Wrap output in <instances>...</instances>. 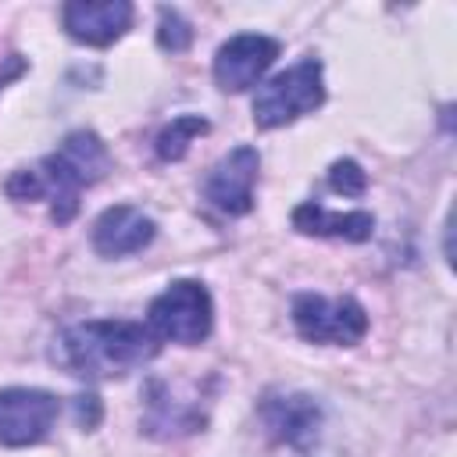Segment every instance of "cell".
<instances>
[{
  "mask_svg": "<svg viewBox=\"0 0 457 457\" xmlns=\"http://www.w3.org/2000/svg\"><path fill=\"white\" fill-rule=\"evenodd\" d=\"M275 57H278V39L261 32L232 36L214 54V82L225 93H243L275 64Z\"/></svg>",
  "mask_w": 457,
  "mask_h": 457,
  "instance_id": "10",
  "label": "cell"
},
{
  "mask_svg": "<svg viewBox=\"0 0 457 457\" xmlns=\"http://www.w3.org/2000/svg\"><path fill=\"white\" fill-rule=\"evenodd\" d=\"M36 171L43 182V196H50V221L68 225L79 214L82 189L96 186L111 171V154L93 129H75L57 143L54 154L36 164Z\"/></svg>",
  "mask_w": 457,
  "mask_h": 457,
  "instance_id": "2",
  "label": "cell"
},
{
  "mask_svg": "<svg viewBox=\"0 0 457 457\" xmlns=\"http://www.w3.org/2000/svg\"><path fill=\"white\" fill-rule=\"evenodd\" d=\"M328 186H332L336 193H343V196H364V189H368V171H364L357 161H350V157L332 161V168H328Z\"/></svg>",
  "mask_w": 457,
  "mask_h": 457,
  "instance_id": "16",
  "label": "cell"
},
{
  "mask_svg": "<svg viewBox=\"0 0 457 457\" xmlns=\"http://www.w3.org/2000/svg\"><path fill=\"white\" fill-rule=\"evenodd\" d=\"M25 68H29V64H25V57H21V54H11V57L0 64V89H4L11 79H18Z\"/></svg>",
  "mask_w": 457,
  "mask_h": 457,
  "instance_id": "18",
  "label": "cell"
},
{
  "mask_svg": "<svg viewBox=\"0 0 457 457\" xmlns=\"http://www.w3.org/2000/svg\"><path fill=\"white\" fill-rule=\"evenodd\" d=\"M157 43H161V50H171V54H182V50H189V43H193V29H189V21L175 11V7H161V29H157Z\"/></svg>",
  "mask_w": 457,
  "mask_h": 457,
  "instance_id": "15",
  "label": "cell"
},
{
  "mask_svg": "<svg viewBox=\"0 0 457 457\" xmlns=\"http://www.w3.org/2000/svg\"><path fill=\"white\" fill-rule=\"evenodd\" d=\"M207 425V407L200 396H182L164 378H146L139 432L150 439H182Z\"/></svg>",
  "mask_w": 457,
  "mask_h": 457,
  "instance_id": "7",
  "label": "cell"
},
{
  "mask_svg": "<svg viewBox=\"0 0 457 457\" xmlns=\"http://www.w3.org/2000/svg\"><path fill=\"white\" fill-rule=\"evenodd\" d=\"M157 350L161 339L150 332V325L125 318H93L68 325L54 339L50 357L57 361V368H64L75 378L104 382L143 368L146 361L157 357Z\"/></svg>",
  "mask_w": 457,
  "mask_h": 457,
  "instance_id": "1",
  "label": "cell"
},
{
  "mask_svg": "<svg viewBox=\"0 0 457 457\" xmlns=\"http://www.w3.org/2000/svg\"><path fill=\"white\" fill-rule=\"evenodd\" d=\"M257 414L268 428V436L289 450H311V443L321 432V403L307 393H268L257 403Z\"/></svg>",
  "mask_w": 457,
  "mask_h": 457,
  "instance_id": "8",
  "label": "cell"
},
{
  "mask_svg": "<svg viewBox=\"0 0 457 457\" xmlns=\"http://www.w3.org/2000/svg\"><path fill=\"white\" fill-rule=\"evenodd\" d=\"M157 236L154 218H146L132 204H114L93 221V250L100 257H125L150 246Z\"/></svg>",
  "mask_w": 457,
  "mask_h": 457,
  "instance_id": "12",
  "label": "cell"
},
{
  "mask_svg": "<svg viewBox=\"0 0 457 457\" xmlns=\"http://www.w3.org/2000/svg\"><path fill=\"white\" fill-rule=\"evenodd\" d=\"M293 325L307 343H332L353 346L368 332V311L353 296H321V293H296L293 296Z\"/></svg>",
  "mask_w": 457,
  "mask_h": 457,
  "instance_id": "5",
  "label": "cell"
},
{
  "mask_svg": "<svg viewBox=\"0 0 457 457\" xmlns=\"http://www.w3.org/2000/svg\"><path fill=\"white\" fill-rule=\"evenodd\" d=\"M261 171V154L253 146L228 150L204 179V200L221 214H246L253 207V186Z\"/></svg>",
  "mask_w": 457,
  "mask_h": 457,
  "instance_id": "9",
  "label": "cell"
},
{
  "mask_svg": "<svg viewBox=\"0 0 457 457\" xmlns=\"http://www.w3.org/2000/svg\"><path fill=\"white\" fill-rule=\"evenodd\" d=\"M293 228L303 236H332V239H346V243H364L375 232V218L368 211H325L321 204L307 200L300 207H293Z\"/></svg>",
  "mask_w": 457,
  "mask_h": 457,
  "instance_id": "13",
  "label": "cell"
},
{
  "mask_svg": "<svg viewBox=\"0 0 457 457\" xmlns=\"http://www.w3.org/2000/svg\"><path fill=\"white\" fill-rule=\"evenodd\" d=\"M61 400L46 389L7 386L0 389V446H36L50 436Z\"/></svg>",
  "mask_w": 457,
  "mask_h": 457,
  "instance_id": "6",
  "label": "cell"
},
{
  "mask_svg": "<svg viewBox=\"0 0 457 457\" xmlns=\"http://www.w3.org/2000/svg\"><path fill=\"white\" fill-rule=\"evenodd\" d=\"M100 418H104V407H100V396L96 393H82V396H75V421H79V428H96L100 425Z\"/></svg>",
  "mask_w": 457,
  "mask_h": 457,
  "instance_id": "17",
  "label": "cell"
},
{
  "mask_svg": "<svg viewBox=\"0 0 457 457\" xmlns=\"http://www.w3.org/2000/svg\"><path fill=\"white\" fill-rule=\"evenodd\" d=\"M146 325L157 339H171L182 346H196L200 339L211 336L214 325V303L204 282L196 278H179L164 293L154 296L146 311Z\"/></svg>",
  "mask_w": 457,
  "mask_h": 457,
  "instance_id": "4",
  "label": "cell"
},
{
  "mask_svg": "<svg viewBox=\"0 0 457 457\" xmlns=\"http://www.w3.org/2000/svg\"><path fill=\"white\" fill-rule=\"evenodd\" d=\"M64 32L86 46H111L132 25V4L125 0H71L61 7Z\"/></svg>",
  "mask_w": 457,
  "mask_h": 457,
  "instance_id": "11",
  "label": "cell"
},
{
  "mask_svg": "<svg viewBox=\"0 0 457 457\" xmlns=\"http://www.w3.org/2000/svg\"><path fill=\"white\" fill-rule=\"evenodd\" d=\"M325 104V82H321V61L303 57L293 68L271 75L257 96H253V125L257 129H278L296 121L300 114H311Z\"/></svg>",
  "mask_w": 457,
  "mask_h": 457,
  "instance_id": "3",
  "label": "cell"
},
{
  "mask_svg": "<svg viewBox=\"0 0 457 457\" xmlns=\"http://www.w3.org/2000/svg\"><path fill=\"white\" fill-rule=\"evenodd\" d=\"M207 129H211L207 118H200V114H179V118H171V121L157 132L154 150H157L161 161H182L186 150H189V143H193L196 136H204Z\"/></svg>",
  "mask_w": 457,
  "mask_h": 457,
  "instance_id": "14",
  "label": "cell"
}]
</instances>
